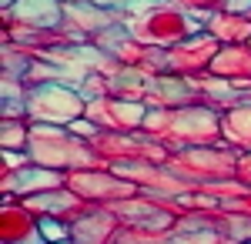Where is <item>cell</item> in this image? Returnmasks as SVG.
<instances>
[{
	"label": "cell",
	"mask_w": 251,
	"mask_h": 244,
	"mask_svg": "<svg viewBox=\"0 0 251 244\" xmlns=\"http://www.w3.org/2000/svg\"><path fill=\"white\" fill-rule=\"evenodd\" d=\"M14 184H17V191H34V184H40V188H54L57 177L47 174V171H27V174L14 177Z\"/></svg>",
	"instance_id": "6da1fadb"
},
{
	"label": "cell",
	"mask_w": 251,
	"mask_h": 244,
	"mask_svg": "<svg viewBox=\"0 0 251 244\" xmlns=\"http://www.w3.org/2000/svg\"><path fill=\"white\" fill-rule=\"evenodd\" d=\"M40 234H44V238H50L54 244H57V241H64V231H60V227L54 224V221H47V218L40 221Z\"/></svg>",
	"instance_id": "7a4b0ae2"
}]
</instances>
